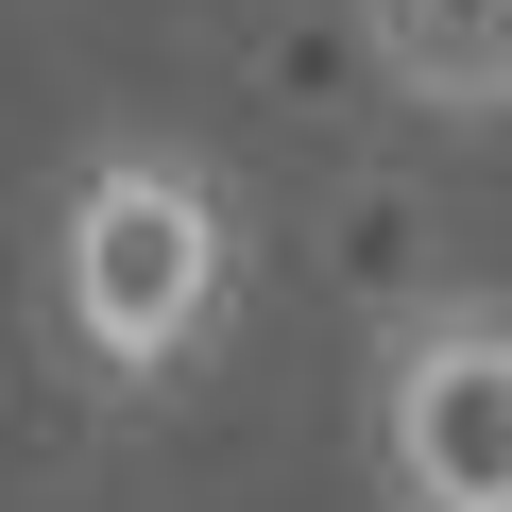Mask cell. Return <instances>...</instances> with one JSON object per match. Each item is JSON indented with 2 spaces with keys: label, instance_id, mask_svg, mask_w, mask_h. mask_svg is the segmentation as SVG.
I'll return each instance as SVG.
<instances>
[{
  "label": "cell",
  "instance_id": "cell-1",
  "mask_svg": "<svg viewBox=\"0 0 512 512\" xmlns=\"http://www.w3.org/2000/svg\"><path fill=\"white\" fill-rule=\"evenodd\" d=\"M239 188L188 137H69V171L35 188V342L69 393L154 410L222 359L239 325Z\"/></svg>",
  "mask_w": 512,
  "mask_h": 512
},
{
  "label": "cell",
  "instance_id": "cell-2",
  "mask_svg": "<svg viewBox=\"0 0 512 512\" xmlns=\"http://www.w3.org/2000/svg\"><path fill=\"white\" fill-rule=\"evenodd\" d=\"M376 512H512V291H410L359 359Z\"/></svg>",
  "mask_w": 512,
  "mask_h": 512
},
{
  "label": "cell",
  "instance_id": "cell-3",
  "mask_svg": "<svg viewBox=\"0 0 512 512\" xmlns=\"http://www.w3.org/2000/svg\"><path fill=\"white\" fill-rule=\"evenodd\" d=\"M342 35L427 137H495L512 120V0H342Z\"/></svg>",
  "mask_w": 512,
  "mask_h": 512
}]
</instances>
